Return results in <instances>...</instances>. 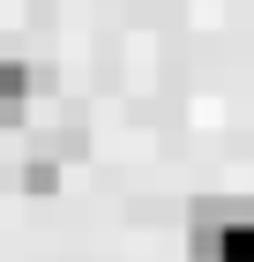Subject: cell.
Wrapping results in <instances>:
<instances>
[{"mask_svg": "<svg viewBox=\"0 0 254 262\" xmlns=\"http://www.w3.org/2000/svg\"><path fill=\"white\" fill-rule=\"evenodd\" d=\"M38 90H45V75L30 60H0V127H22V113H30Z\"/></svg>", "mask_w": 254, "mask_h": 262, "instance_id": "6da1fadb", "label": "cell"}, {"mask_svg": "<svg viewBox=\"0 0 254 262\" xmlns=\"http://www.w3.org/2000/svg\"><path fill=\"white\" fill-rule=\"evenodd\" d=\"M210 262H254V217H239L224 240H217V255Z\"/></svg>", "mask_w": 254, "mask_h": 262, "instance_id": "277c9868", "label": "cell"}, {"mask_svg": "<svg viewBox=\"0 0 254 262\" xmlns=\"http://www.w3.org/2000/svg\"><path fill=\"white\" fill-rule=\"evenodd\" d=\"M15 187H22V195H53V187H60V165L45 158V150H30L22 172H15Z\"/></svg>", "mask_w": 254, "mask_h": 262, "instance_id": "3957f363", "label": "cell"}, {"mask_svg": "<svg viewBox=\"0 0 254 262\" xmlns=\"http://www.w3.org/2000/svg\"><path fill=\"white\" fill-rule=\"evenodd\" d=\"M232 225H239L232 202H195V210H187V240H195V255H217V240H224Z\"/></svg>", "mask_w": 254, "mask_h": 262, "instance_id": "7a4b0ae2", "label": "cell"}]
</instances>
